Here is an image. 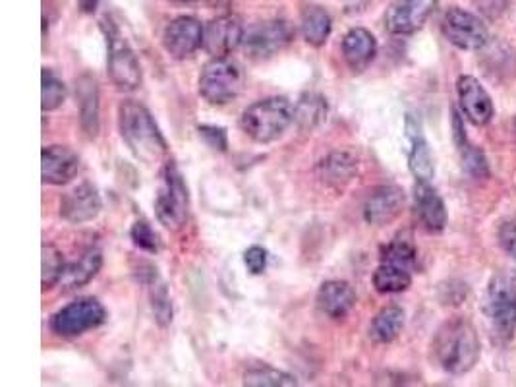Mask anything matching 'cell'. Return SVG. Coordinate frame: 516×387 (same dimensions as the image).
I'll return each mask as SVG.
<instances>
[{"instance_id":"cell-1","label":"cell","mask_w":516,"mask_h":387,"mask_svg":"<svg viewBox=\"0 0 516 387\" xmlns=\"http://www.w3.org/2000/svg\"><path fill=\"white\" fill-rule=\"evenodd\" d=\"M118 128L126 146L145 165H157L167 155V142L142 103L132 99L120 103Z\"/></svg>"},{"instance_id":"cell-2","label":"cell","mask_w":516,"mask_h":387,"mask_svg":"<svg viewBox=\"0 0 516 387\" xmlns=\"http://www.w3.org/2000/svg\"><path fill=\"white\" fill-rule=\"evenodd\" d=\"M433 357L453 376L470 372L480 358V337L476 328L464 318L445 322L435 333Z\"/></svg>"},{"instance_id":"cell-3","label":"cell","mask_w":516,"mask_h":387,"mask_svg":"<svg viewBox=\"0 0 516 387\" xmlns=\"http://www.w3.org/2000/svg\"><path fill=\"white\" fill-rule=\"evenodd\" d=\"M294 122V107L285 97H267L252 103L240 117L242 130L258 144L279 140Z\"/></svg>"},{"instance_id":"cell-4","label":"cell","mask_w":516,"mask_h":387,"mask_svg":"<svg viewBox=\"0 0 516 387\" xmlns=\"http://www.w3.org/2000/svg\"><path fill=\"white\" fill-rule=\"evenodd\" d=\"M484 310L495 337L503 343L511 341L516 329V269H499L493 273Z\"/></svg>"},{"instance_id":"cell-5","label":"cell","mask_w":516,"mask_h":387,"mask_svg":"<svg viewBox=\"0 0 516 387\" xmlns=\"http://www.w3.org/2000/svg\"><path fill=\"white\" fill-rule=\"evenodd\" d=\"M244 70L229 57H213L200 74V95L209 105H227L244 90Z\"/></svg>"},{"instance_id":"cell-6","label":"cell","mask_w":516,"mask_h":387,"mask_svg":"<svg viewBox=\"0 0 516 387\" xmlns=\"http://www.w3.org/2000/svg\"><path fill=\"white\" fill-rule=\"evenodd\" d=\"M161 188L155 198V213L169 231H180L188 221L190 196L178 167L169 161L161 173Z\"/></svg>"},{"instance_id":"cell-7","label":"cell","mask_w":516,"mask_h":387,"mask_svg":"<svg viewBox=\"0 0 516 387\" xmlns=\"http://www.w3.org/2000/svg\"><path fill=\"white\" fill-rule=\"evenodd\" d=\"M105 35H107V68L109 76L116 86V90L134 91L142 86V66L136 59V53L128 45V41L122 37L113 24H105Z\"/></svg>"},{"instance_id":"cell-8","label":"cell","mask_w":516,"mask_h":387,"mask_svg":"<svg viewBox=\"0 0 516 387\" xmlns=\"http://www.w3.org/2000/svg\"><path fill=\"white\" fill-rule=\"evenodd\" d=\"M105 318L107 312L97 298H80L58 310L51 320V328L60 337H78L99 328Z\"/></svg>"},{"instance_id":"cell-9","label":"cell","mask_w":516,"mask_h":387,"mask_svg":"<svg viewBox=\"0 0 516 387\" xmlns=\"http://www.w3.org/2000/svg\"><path fill=\"white\" fill-rule=\"evenodd\" d=\"M443 35L462 51H480L488 45L489 31L482 18L462 8H451L443 18Z\"/></svg>"},{"instance_id":"cell-10","label":"cell","mask_w":516,"mask_h":387,"mask_svg":"<svg viewBox=\"0 0 516 387\" xmlns=\"http://www.w3.org/2000/svg\"><path fill=\"white\" fill-rule=\"evenodd\" d=\"M292 41V28L285 20H267L244 33V49L256 60H265L281 53Z\"/></svg>"},{"instance_id":"cell-11","label":"cell","mask_w":516,"mask_h":387,"mask_svg":"<svg viewBox=\"0 0 516 387\" xmlns=\"http://www.w3.org/2000/svg\"><path fill=\"white\" fill-rule=\"evenodd\" d=\"M437 0H395L385 14V28L393 35H410L424 28Z\"/></svg>"},{"instance_id":"cell-12","label":"cell","mask_w":516,"mask_h":387,"mask_svg":"<svg viewBox=\"0 0 516 387\" xmlns=\"http://www.w3.org/2000/svg\"><path fill=\"white\" fill-rule=\"evenodd\" d=\"M163 45L172 59H186L203 47V26L194 16L172 20L163 33Z\"/></svg>"},{"instance_id":"cell-13","label":"cell","mask_w":516,"mask_h":387,"mask_svg":"<svg viewBox=\"0 0 516 387\" xmlns=\"http://www.w3.org/2000/svg\"><path fill=\"white\" fill-rule=\"evenodd\" d=\"M244 33L242 22L236 16H219L203 28V49L211 57H227L244 41Z\"/></svg>"},{"instance_id":"cell-14","label":"cell","mask_w":516,"mask_h":387,"mask_svg":"<svg viewBox=\"0 0 516 387\" xmlns=\"http://www.w3.org/2000/svg\"><path fill=\"white\" fill-rule=\"evenodd\" d=\"M101 208H103V204H101V196H99L97 188L89 182H82L80 186H76L74 190L64 194V198L60 202V215L68 223L82 225L87 221H93L99 215Z\"/></svg>"},{"instance_id":"cell-15","label":"cell","mask_w":516,"mask_h":387,"mask_svg":"<svg viewBox=\"0 0 516 387\" xmlns=\"http://www.w3.org/2000/svg\"><path fill=\"white\" fill-rule=\"evenodd\" d=\"M457 93L462 113L476 126H486L493 119V101L474 76H460Z\"/></svg>"},{"instance_id":"cell-16","label":"cell","mask_w":516,"mask_h":387,"mask_svg":"<svg viewBox=\"0 0 516 387\" xmlns=\"http://www.w3.org/2000/svg\"><path fill=\"white\" fill-rule=\"evenodd\" d=\"M80 169V157L70 148L49 146L41 153V177L45 184L62 186L76 177Z\"/></svg>"},{"instance_id":"cell-17","label":"cell","mask_w":516,"mask_h":387,"mask_svg":"<svg viewBox=\"0 0 516 387\" xmlns=\"http://www.w3.org/2000/svg\"><path fill=\"white\" fill-rule=\"evenodd\" d=\"M404 208V192L399 186H379L368 196L364 204V219L375 225H387L401 215Z\"/></svg>"},{"instance_id":"cell-18","label":"cell","mask_w":516,"mask_h":387,"mask_svg":"<svg viewBox=\"0 0 516 387\" xmlns=\"http://www.w3.org/2000/svg\"><path fill=\"white\" fill-rule=\"evenodd\" d=\"M317 308L331 320H341L356 304L354 289L344 281H325L316 297Z\"/></svg>"},{"instance_id":"cell-19","label":"cell","mask_w":516,"mask_h":387,"mask_svg":"<svg viewBox=\"0 0 516 387\" xmlns=\"http://www.w3.org/2000/svg\"><path fill=\"white\" fill-rule=\"evenodd\" d=\"M414 204L422 225L431 233H441L447 225V208L430 182H416Z\"/></svg>"},{"instance_id":"cell-20","label":"cell","mask_w":516,"mask_h":387,"mask_svg":"<svg viewBox=\"0 0 516 387\" xmlns=\"http://www.w3.org/2000/svg\"><path fill=\"white\" fill-rule=\"evenodd\" d=\"M377 55V41L364 28H352L344 35L343 57L350 70L364 72Z\"/></svg>"},{"instance_id":"cell-21","label":"cell","mask_w":516,"mask_h":387,"mask_svg":"<svg viewBox=\"0 0 516 387\" xmlns=\"http://www.w3.org/2000/svg\"><path fill=\"white\" fill-rule=\"evenodd\" d=\"M103 266V254L97 248H89L78 260L70 262L64 266L62 277H60V287L66 291L80 289L87 285L91 279L97 277Z\"/></svg>"},{"instance_id":"cell-22","label":"cell","mask_w":516,"mask_h":387,"mask_svg":"<svg viewBox=\"0 0 516 387\" xmlns=\"http://www.w3.org/2000/svg\"><path fill=\"white\" fill-rule=\"evenodd\" d=\"M78 105L84 132L95 138L99 134V90L97 82L87 74L78 80Z\"/></svg>"},{"instance_id":"cell-23","label":"cell","mask_w":516,"mask_h":387,"mask_svg":"<svg viewBox=\"0 0 516 387\" xmlns=\"http://www.w3.org/2000/svg\"><path fill=\"white\" fill-rule=\"evenodd\" d=\"M321 179L331 186H344L354 179L358 171V159L348 151H335L319 165Z\"/></svg>"},{"instance_id":"cell-24","label":"cell","mask_w":516,"mask_h":387,"mask_svg":"<svg viewBox=\"0 0 516 387\" xmlns=\"http://www.w3.org/2000/svg\"><path fill=\"white\" fill-rule=\"evenodd\" d=\"M331 28H333L331 16L319 6H312L302 14L300 30H302L306 43L312 45V47L325 45L329 35H331Z\"/></svg>"},{"instance_id":"cell-25","label":"cell","mask_w":516,"mask_h":387,"mask_svg":"<svg viewBox=\"0 0 516 387\" xmlns=\"http://www.w3.org/2000/svg\"><path fill=\"white\" fill-rule=\"evenodd\" d=\"M404 328V310L401 306L383 308L370 326V335L375 343H391L401 335Z\"/></svg>"},{"instance_id":"cell-26","label":"cell","mask_w":516,"mask_h":387,"mask_svg":"<svg viewBox=\"0 0 516 387\" xmlns=\"http://www.w3.org/2000/svg\"><path fill=\"white\" fill-rule=\"evenodd\" d=\"M412 285L410 269L381 262V266L373 273V287L381 295H393L402 293Z\"/></svg>"},{"instance_id":"cell-27","label":"cell","mask_w":516,"mask_h":387,"mask_svg":"<svg viewBox=\"0 0 516 387\" xmlns=\"http://www.w3.org/2000/svg\"><path fill=\"white\" fill-rule=\"evenodd\" d=\"M408 167L418 182H430L435 175L433 155H431L430 146L422 134L412 138V149L408 153Z\"/></svg>"},{"instance_id":"cell-28","label":"cell","mask_w":516,"mask_h":387,"mask_svg":"<svg viewBox=\"0 0 516 387\" xmlns=\"http://www.w3.org/2000/svg\"><path fill=\"white\" fill-rule=\"evenodd\" d=\"M325 119H327V103L317 93H306L294 107V120L306 130L316 128L317 124H321Z\"/></svg>"},{"instance_id":"cell-29","label":"cell","mask_w":516,"mask_h":387,"mask_svg":"<svg viewBox=\"0 0 516 387\" xmlns=\"http://www.w3.org/2000/svg\"><path fill=\"white\" fill-rule=\"evenodd\" d=\"M244 384L252 387H292L298 386L296 378L287 372L275 370L271 366H258L246 372Z\"/></svg>"},{"instance_id":"cell-30","label":"cell","mask_w":516,"mask_h":387,"mask_svg":"<svg viewBox=\"0 0 516 387\" xmlns=\"http://www.w3.org/2000/svg\"><path fill=\"white\" fill-rule=\"evenodd\" d=\"M381 262L410 269L416 264V246L410 237H397L383 248Z\"/></svg>"},{"instance_id":"cell-31","label":"cell","mask_w":516,"mask_h":387,"mask_svg":"<svg viewBox=\"0 0 516 387\" xmlns=\"http://www.w3.org/2000/svg\"><path fill=\"white\" fill-rule=\"evenodd\" d=\"M64 258L60 254V250L55 248L53 244H45L43 246V277H41V285L43 291H49L53 287H57L64 271Z\"/></svg>"},{"instance_id":"cell-32","label":"cell","mask_w":516,"mask_h":387,"mask_svg":"<svg viewBox=\"0 0 516 387\" xmlns=\"http://www.w3.org/2000/svg\"><path fill=\"white\" fill-rule=\"evenodd\" d=\"M41 84H43V88H41V107H43V111L45 113L57 111L66 99L64 84L58 80L57 76L53 74V70H49V68H43Z\"/></svg>"},{"instance_id":"cell-33","label":"cell","mask_w":516,"mask_h":387,"mask_svg":"<svg viewBox=\"0 0 516 387\" xmlns=\"http://www.w3.org/2000/svg\"><path fill=\"white\" fill-rule=\"evenodd\" d=\"M151 308H153L157 324L161 328H167L172 322V302L169 291L163 283L151 285Z\"/></svg>"},{"instance_id":"cell-34","label":"cell","mask_w":516,"mask_h":387,"mask_svg":"<svg viewBox=\"0 0 516 387\" xmlns=\"http://www.w3.org/2000/svg\"><path fill=\"white\" fill-rule=\"evenodd\" d=\"M460 155H462V165L466 169L468 175H472L474 179H484L489 175L488 159L486 155L478 148H474L470 142H466L464 146H460Z\"/></svg>"},{"instance_id":"cell-35","label":"cell","mask_w":516,"mask_h":387,"mask_svg":"<svg viewBox=\"0 0 516 387\" xmlns=\"http://www.w3.org/2000/svg\"><path fill=\"white\" fill-rule=\"evenodd\" d=\"M130 239L134 240V244L145 250V252H159V237L155 235V231L151 229V225L147 221H136L130 229Z\"/></svg>"},{"instance_id":"cell-36","label":"cell","mask_w":516,"mask_h":387,"mask_svg":"<svg viewBox=\"0 0 516 387\" xmlns=\"http://www.w3.org/2000/svg\"><path fill=\"white\" fill-rule=\"evenodd\" d=\"M244 266L248 268L252 275H261L267 268V250L261 248L258 244L250 246L244 252Z\"/></svg>"},{"instance_id":"cell-37","label":"cell","mask_w":516,"mask_h":387,"mask_svg":"<svg viewBox=\"0 0 516 387\" xmlns=\"http://www.w3.org/2000/svg\"><path fill=\"white\" fill-rule=\"evenodd\" d=\"M200 136L211 146L213 149H219V151H227V132L225 128H217V126H200Z\"/></svg>"},{"instance_id":"cell-38","label":"cell","mask_w":516,"mask_h":387,"mask_svg":"<svg viewBox=\"0 0 516 387\" xmlns=\"http://www.w3.org/2000/svg\"><path fill=\"white\" fill-rule=\"evenodd\" d=\"M499 244L501 248L516 260V219L515 221H507L501 225L499 229Z\"/></svg>"},{"instance_id":"cell-39","label":"cell","mask_w":516,"mask_h":387,"mask_svg":"<svg viewBox=\"0 0 516 387\" xmlns=\"http://www.w3.org/2000/svg\"><path fill=\"white\" fill-rule=\"evenodd\" d=\"M205 2H207V6H211V8H229L232 0H205Z\"/></svg>"},{"instance_id":"cell-40","label":"cell","mask_w":516,"mask_h":387,"mask_svg":"<svg viewBox=\"0 0 516 387\" xmlns=\"http://www.w3.org/2000/svg\"><path fill=\"white\" fill-rule=\"evenodd\" d=\"M80 6L84 12H93L97 6V0H80Z\"/></svg>"},{"instance_id":"cell-41","label":"cell","mask_w":516,"mask_h":387,"mask_svg":"<svg viewBox=\"0 0 516 387\" xmlns=\"http://www.w3.org/2000/svg\"><path fill=\"white\" fill-rule=\"evenodd\" d=\"M174 2H192V0H174Z\"/></svg>"}]
</instances>
